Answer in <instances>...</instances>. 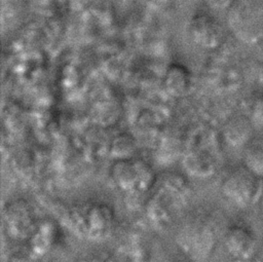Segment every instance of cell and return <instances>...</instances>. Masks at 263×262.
Listing matches in <instances>:
<instances>
[{
  "label": "cell",
  "instance_id": "7a4b0ae2",
  "mask_svg": "<svg viewBox=\"0 0 263 262\" xmlns=\"http://www.w3.org/2000/svg\"><path fill=\"white\" fill-rule=\"evenodd\" d=\"M220 189L222 195L233 205L247 209L261 198L263 178L258 177L242 164L230 170L224 176Z\"/></svg>",
  "mask_w": 263,
  "mask_h": 262
},
{
  "label": "cell",
  "instance_id": "5bb4252c",
  "mask_svg": "<svg viewBox=\"0 0 263 262\" xmlns=\"http://www.w3.org/2000/svg\"><path fill=\"white\" fill-rule=\"evenodd\" d=\"M257 80L259 84L263 87V61L259 64L257 69Z\"/></svg>",
  "mask_w": 263,
  "mask_h": 262
},
{
  "label": "cell",
  "instance_id": "5b68a950",
  "mask_svg": "<svg viewBox=\"0 0 263 262\" xmlns=\"http://www.w3.org/2000/svg\"><path fill=\"white\" fill-rule=\"evenodd\" d=\"M224 246L227 253L237 260L252 259L258 251V238L246 225L229 226L224 233Z\"/></svg>",
  "mask_w": 263,
  "mask_h": 262
},
{
  "label": "cell",
  "instance_id": "6da1fadb",
  "mask_svg": "<svg viewBox=\"0 0 263 262\" xmlns=\"http://www.w3.org/2000/svg\"><path fill=\"white\" fill-rule=\"evenodd\" d=\"M228 31L240 43L263 42V0H231L225 9Z\"/></svg>",
  "mask_w": 263,
  "mask_h": 262
},
{
  "label": "cell",
  "instance_id": "4fadbf2b",
  "mask_svg": "<svg viewBox=\"0 0 263 262\" xmlns=\"http://www.w3.org/2000/svg\"><path fill=\"white\" fill-rule=\"evenodd\" d=\"M136 148V141L127 134L117 135L111 143V152L116 158L129 157Z\"/></svg>",
  "mask_w": 263,
  "mask_h": 262
},
{
  "label": "cell",
  "instance_id": "30bf717a",
  "mask_svg": "<svg viewBox=\"0 0 263 262\" xmlns=\"http://www.w3.org/2000/svg\"><path fill=\"white\" fill-rule=\"evenodd\" d=\"M243 165L252 173L263 178V138L253 137V139L243 147L242 153Z\"/></svg>",
  "mask_w": 263,
  "mask_h": 262
},
{
  "label": "cell",
  "instance_id": "9c48e42d",
  "mask_svg": "<svg viewBox=\"0 0 263 262\" xmlns=\"http://www.w3.org/2000/svg\"><path fill=\"white\" fill-rule=\"evenodd\" d=\"M184 166L188 173L196 177L212 176L217 167L215 156L209 151H194L185 157Z\"/></svg>",
  "mask_w": 263,
  "mask_h": 262
},
{
  "label": "cell",
  "instance_id": "9a60e30c",
  "mask_svg": "<svg viewBox=\"0 0 263 262\" xmlns=\"http://www.w3.org/2000/svg\"><path fill=\"white\" fill-rule=\"evenodd\" d=\"M261 212H262V216H263V191H262V195H261Z\"/></svg>",
  "mask_w": 263,
  "mask_h": 262
},
{
  "label": "cell",
  "instance_id": "ba28073f",
  "mask_svg": "<svg viewBox=\"0 0 263 262\" xmlns=\"http://www.w3.org/2000/svg\"><path fill=\"white\" fill-rule=\"evenodd\" d=\"M163 84L171 96L183 97L189 93L192 88V76L185 66L172 64L164 73Z\"/></svg>",
  "mask_w": 263,
  "mask_h": 262
},
{
  "label": "cell",
  "instance_id": "277c9868",
  "mask_svg": "<svg viewBox=\"0 0 263 262\" xmlns=\"http://www.w3.org/2000/svg\"><path fill=\"white\" fill-rule=\"evenodd\" d=\"M189 36L196 45L211 50L222 45L225 39V31L222 24L214 15L198 13L190 21Z\"/></svg>",
  "mask_w": 263,
  "mask_h": 262
},
{
  "label": "cell",
  "instance_id": "52a82bcc",
  "mask_svg": "<svg viewBox=\"0 0 263 262\" xmlns=\"http://www.w3.org/2000/svg\"><path fill=\"white\" fill-rule=\"evenodd\" d=\"M114 212L106 203H93L84 214V226L90 236L100 237L109 232L114 224Z\"/></svg>",
  "mask_w": 263,
  "mask_h": 262
},
{
  "label": "cell",
  "instance_id": "3957f363",
  "mask_svg": "<svg viewBox=\"0 0 263 262\" xmlns=\"http://www.w3.org/2000/svg\"><path fill=\"white\" fill-rule=\"evenodd\" d=\"M110 178L121 190L144 191L152 183L153 173L142 160H135L130 157L116 158L110 166Z\"/></svg>",
  "mask_w": 263,
  "mask_h": 262
},
{
  "label": "cell",
  "instance_id": "7c38bea8",
  "mask_svg": "<svg viewBox=\"0 0 263 262\" xmlns=\"http://www.w3.org/2000/svg\"><path fill=\"white\" fill-rule=\"evenodd\" d=\"M5 217L7 223H9L17 231L27 228L31 223V211L29 205L21 200L13 202L10 207H7Z\"/></svg>",
  "mask_w": 263,
  "mask_h": 262
},
{
  "label": "cell",
  "instance_id": "2e32d148",
  "mask_svg": "<svg viewBox=\"0 0 263 262\" xmlns=\"http://www.w3.org/2000/svg\"><path fill=\"white\" fill-rule=\"evenodd\" d=\"M261 252H262V257H263V245H262V249H261Z\"/></svg>",
  "mask_w": 263,
  "mask_h": 262
},
{
  "label": "cell",
  "instance_id": "8fae6325",
  "mask_svg": "<svg viewBox=\"0 0 263 262\" xmlns=\"http://www.w3.org/2000/svg\"><path fill=\"white\" fill-rule=\"evenodd\" d=\"M242 113L256 127H263V92L255 91L243 101Z\"/></svg>",
  "mask_w": 263,
  "mask_h": 262
},
{
  "label": "cell",
  "instance_id": "8992f818",
  "mask_svg": "<svg viewBox=\"0 0 263 262\" xmlns=\"http://www.w3.org/2000/svg\"><path fill=\"white\" fill-rule=\"evenodd\" d=\"M254 128L255 126L243 113L235 114L225 121L223 138L229 146L243 148L253 139Z\"/></svg>",
  "mask_w": 263,
  "mask_h": 262
}]
</instances>
